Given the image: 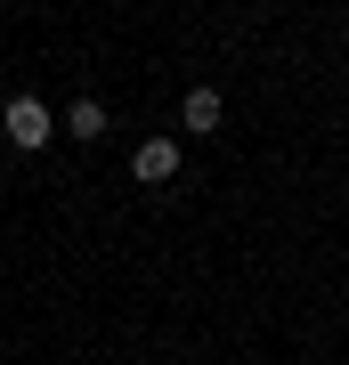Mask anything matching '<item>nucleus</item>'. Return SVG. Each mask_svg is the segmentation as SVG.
I'll return each instance as SVG.
<instances>
[{
  "label": "nucleus",
  "instance_id": "f257e3e1",
  "mask_svg": "<svg viewBox=\"0 0 349 365\" xmlns=\"http://www.w3.org/2000/svg\"><path fill=\"white\" fill-rule=\"evenodd\" d=\"M0 130H9V146H16V155H41V146L57 138V122H49V106H41V98H9Z\"/></svg>",
  "mask_w": 349,
  "mask_h": 365
},
{
  "label": "nucleus",
  "instance_id": "7ed1b4c3",
  "mask_svg": "<svg viewBox=\"0 0 349 365\" xmlns=\"http://www.w3.org/2000/svg\"><path fill=\"white\" fill-rule=\"evenodd\" d=\"M65 138H81V146H98V138H106V106H98V98H81L74 114H65Z\"/></svg>",
  "mask_w": 349,
  "mask_h": 365
},
{
  "label": "nucleus",
  "instance_id": "f03ea898",
  "mask_svg": "<svg viewBox=\"0 0 349 365\" xmlns=\"http://www.w3.org/2000/svg\"><path fill=\"white\" fill-rule=\"evenodd\" d=\"M130 170H138V187H171L179 179V138H146L138 155H130Z\"/></svg>",
  "mask_w": 349,
  "mask_h": 365
},
{
  "label": "nucleus",
  "instance_id": "20e7f679",
  "mask_svg": "<svg viewBox=\"0 0 349 365\" xmlns=\"http://www.w3.org/2000/svg\"><path fill=\"white\" fill-rule=\"evenodd\" d=\"M187 130H220V90H187Z\"/></svg>",
  "mask_w": 349,
  "mask_h": 365
}]
</instances>
